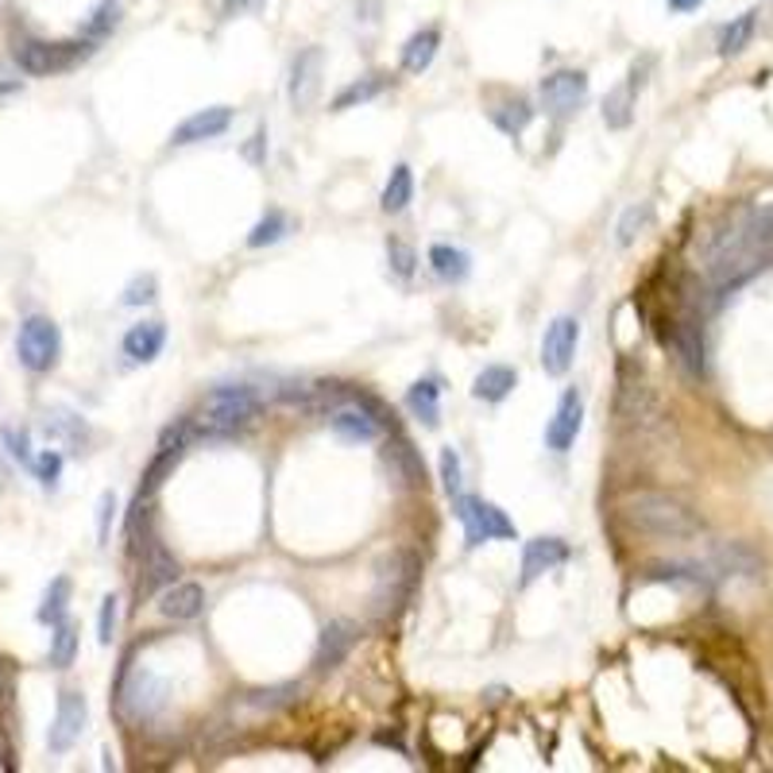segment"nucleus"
<instances>
[{"label": "nucleus", "instance_id": "f257e3e1", "mask_svg": "<svg viewBox=\"0 0 773 773\" xmlns=\"http://www.w3.org/2000/svg\"><path fill=\"white\" fill-rule=\"evenodd\" d=\"M623 518L634 530L650 533V538H661V541H689V538H700V530H704V522H700L689 507L669 496H658V491H639V496L627 499Z\"/></svg>", "mask_w": 773, "mask_h": 773}, {"label": "nucleus", "instance_id": "f03ea898", "mask_svg": "<svg viewBox=\"0 0 773 773\" xmlns=\"http://www.w3.org/2000/svg\"><path fill=\"white\" fill-rule=\"evenodd\" d=\"M16 356H20L23 368L35 372V376L51 372L54 364H59V356H62L59 325H54L51 317H43V314H31L28 322L20 325V333H16Z\"/></svg>", "mask_w": 773, "mask_h": 773}, {"label": "nucleus", "instance_id": "7ed1b4c3", "mask_svg": "<svg viewBox=\"0 0 773 773\" xmlns=\"http://www.w3.org/2000/svg\"><path fill=\"white\" fill-rule=\"evenodd\" d=\"M452 511H457L460 526H465V541L468 546H484V541H496V538H518L515 522L507 518V511H499L496 504H488V499L480 496H465L460 491L457 499H452Z\"/></svg>", "mask_w": 773, "mask_h": 773}, {"label": "nucleus", "instance_id": "20e7f679", "mask_svg": "<svg viewBox=\"0 0 773 773\" xmlns=\"http://www.w3.org/2000/svg\"><path fill=\"white\" fill-rule=\"evenodd\" d=\"M90 51H93L90 43H43V39H23V43L16 47V62H20L23 74L51 78V74H62V70H74Z\"/></svg>", "mask_w": 773, "mask_h": 773}, {"label": "nucleus", "instance_id": "39448f33", "mask_svg": "<svg viewBox=\"0 0 773 773\" xmlns=\"http://www.w3.org/2000/svg\"><path fill=\"white\" fill-rule=\"evenodd\" d=\"M260 410H263V398L252 387H217L205 395V421L217 434L248 426L252 418H260Z\"/></svg>", "mask_w": 773, "mask_h": 773}, {"label": "nucleus", "instance_id": "423d86ee", "mask_svg": "<svg viewBox=\"0 0 773 773\" xmlns=\"http://www.w3.org/2000/svg\"><path fill=\"white\" fill-rule=\"evenodd\" d=\"M538 98L549 116L565 121V116H572L588 101V74L584 70H557V74L541 78Z\"/></svg>", "mask_w": 773, "mask_h": 773}, {"label": "nucleus", "instance_id": "0eeeda50", "mask_svg": "<svg viewBox=\"0 0 773 773\" xmlns=\"http://www.w3.org/2000/svg\"><path fill=\"white\" fill-rule=\"evenodd\" d=\"M418 569H421V565H418V557H414L410 549H398V553H390L387 561L379 565V592H376L379 616L395 611L398 603L414 592V584H418Z\"/></svg>", "mask_w": 773, "mask_h": 773}, {"label": "nucleus", "instance_id": "6e6552de", "mask_svg": "<svg viewBox=\"0 0 773 773\" xmlns=\"http://www.w3.org/2000/svg\"><path fill=\"white\" fill-rule=\"evenodd\" d=\"M577 345H580V322L577 317H557L553 325L541 337V368L546 376H565L577 360Z\"/></svg>", "mask_w": 773, "mask_h": 773}, {"label": "nucleus", "instance_id": "1a4fd4ad", "mask_svg": "<svg viewBox=\"0 0 773 773\" xmlns=\"http://www.w3.org/2000/svg\"><path fill=\"white\" fill-rule=\"evenodd\" d=\"M85 723H90V704H85L82 692H62L59 696V712H54L51 735H47V746L54 754H67L70 746L82 739Z\"/></svg>", "mask_w": 773, "mask_h": 773}, {"label": "nucleus", "instance_id": "9d476101", "mask_svg": "<svg viewBox=\"0 0 773 773\" xmlns=\"http://www.w3.org/2000/svg\"><path fill=\"white\" fill-rule=\"evenodd\" d=\"M580 426H584V395L577 387H569L557 398V410L546 426V445L553 452H569V445L577 441Z\"/></svg>", "mask_w": 773, "mask_h": 773}, {"label": "nucleus", "instance_id": "9b49d317", "mask_svg": "<svg viewBox=\"0 0 773 773\" xmlns=\"http://www.w3.org/2000/svg\"><path fill=\"white\" fill-rule=\"evenodd\" d=\"M233 129V109L228 105H210V109H197L190 113L179 129L171 132V143L174 148H186V143H202V140H217Z\"/></svg>", "mask_w": 773, "mask_h": 773}, {"label": "nucleus", "instance_id": "f8f14e48", "mask_svg": "<svg viewBox=\"0 0 773 773\" xmlns=\"http://www.w3.org/2000/svg\"><path fill=\"white\" fill-rule=\"evenodd\" d=\"M182 452H186V426L179 429H166L163 441H159V452L151 457L148 472H143V484H140V499L155 496L159 488L166 484V476L174 472V465L182 460Z\"/></svg>", "mask_w": 773, "mask_h": 773}, {"label": "nucleus", "instance_id": "ddd939ff", "mask_svg": "<svg viewBox=\"0 0 773 773\" xmlns=\"http://www.w3.org/2000/svg\"><path fill=\"white\" fill-rule=\"evenodd\" d=\"M356 639H360V627H356L353 619H333V623H325L322 642H317V658H314L317 673H333V669L353 653Z\"/></svg>", "mask_w": 773, "mask_h": 773}, {"label": "nucleus", "instance_id": "4468645a", "mask_svg": "<svg viewBox=\"0 0 773 773\" xmlns=\"http://www.w3.org/2000/svg\"><path fill=\"white\" fill-rule=\"evenodd\" d=\"M322 47H306V51L294 59L291 67V105L294 109H309L322 93Z\"/></svg>", "mask_w": 773, "mask_h": 773}, {"label": "nucleus", "instance_id": "2eb2a0df", "mask_svg": "<svg viewBox=\"0 0 773 773\" xmlns=\"http://www.w3.org/2000/svg\"><path fill=\"white\" fill-rule=\"evenodd\" d=\"M205 611V588L197 580H174L159 596V616L171 623H190Z\"/></svg>", "mask_w": 773, "mask_h": 773}, {"label": "nucleus", "instance_id": "dca6fc26", "mask_svg": "<svg viewBox=\"0 0 773 773\" xmlns=\"http://www.w3.org/2000/svg\"><path fill=\"white\" fill-rule=\"evenodd\" d=\"M116 692H121V708L135 720H151L166 700V684L155 673H135V681L121 684Z\"/></svg>", "mask_w": 773, "mask_h": 773}, {"label": "nucleus", "instance_id": "f3484780", "mask_svg": "<svg viewBox=\"0 0 773 773\" xmlns=\"http://www.w3.org/2000/svg\"><path fill=\"white\" fill-rule=\"evenodd\" d=\"M569 561V541L561 538H533L522 549V584H533L541 572H553L557 565Z\"/></svg>", "mask_w": 773, "mask_h": 773}, {"label": "nucleus", "instance_id": "a211bd4d", "mask_svg": "<svg viewBox=\"0 0 773 773\" xmlns=\"http://www.w3.org/2000/svg\"><path fill=\"white\" fill-rule=\"evenodd\" d=\"M179 580V561L166 553V546L159 538H148V553H143V577L140 592H159V588Z\"/></svg>", "mask_w": 773, "mask_h": 773}, {"label": "nucleus", "instance_id": "6ab92c4d", "mask_svg": "<svg viewBox=\"0 0 773 773\" xmlns=\"http://www.w3.org/2000/svg\"><path fill=\"white\" fill-rule=\"evenodd\" d=\"M329 426H333V434H337L340 441H376V437L384 434V426H379V421L356 403L340 406V410L329 418Z\"/></svg>", "mask_w": 773, "mask_h": 773}, {"label": "nucleus", "instance_id": "aec40b11", "mask_svg": "<svg viewBox=\"0 0 773 773\" xmlns=\"http://www.w3.org/2000/svg\"><path fill=\"white\" fill-rule=\"evenodd\" d=\"M166 345V325L163 322H140L124 333V356L132 364H151Z\"/></svg>", "mask_w": 773, "mask_h": 773}, {"label": "nucleus", "instance_id": "412c9836", "mask_svg": "<svg viewBox=\"0 0 773 773\" xmlns=\"http://www.w3.org/2000/svg\"><path fill=\"white\" fill-rule=\"evenodd\" d=\"M669 340H673L677 360H681L692 376H700V372H704V333H700V325L692 322V317H681V322L673 325V337Z\"/></svg>", "mask_w": 773, "mask_h": 773}, {"label": "nucleus", "instance_id": "4be33fe9", "mask_svg": "<svg viewBox=\"0 0 773 773\" xmlns=\"http://www.w3.org/2000/svg\"><path fill=\"white\" fill-rule=\"evenodd\" d=\"M437 47H441V31H437V28L414 31V35L403 43V70H406V74H421V70L434 67Z\"/></svg>", "mask_w": 773, "mask_h": 773}, {"label": "nucleus", "instance_id": "5701e85b", "mask_svg": "<svg viewBox=\"0 0 773 773\" xmlns=\"http://www.w3.org/2000/svg\"><path fill=\"white\" fill-rule=\"evenodd\" d=\"M406 410L421 421V426L434 429L441 421V384L437 379H418L410 390H406Z\"/></svg>", "mask_w": 773, "mask_h": 773}, {"label": "nucleus", "instance_id": "b1692460", "mask_svg": "<svg viewBox=\"0 0 773 773\" xmlns=\"http://www.w3.org/2000/svg\"><path fill=\"white\" fill-rule=\"evenodd\" d=\"M390 85V74H364L356 78V82H348L345 90L333 98V113H348V109H360L368 105V101H376L379 93H384Z\"/></svg>", "mask_w": 773, "mask_h": 773}, {"label": "nucleus", "instance_id": "393cba45", "mask_svg": "<svg viewBox=\"0 0 773 773\" xmlns=\"http://www.w3.org/2000/svg\"><path fill=\"white\" fill-rule=\"evenodd\" d=\"M515 384H518L515 368H507V364H488V368L472 379V395L484 398V403H504L515 390Z\"/></svg>", "mask_w": 773, "mask_h": 773}, {"label": "nucleus", "instance_id": "a878e982", "mask_svg": "<svg viewBox=\"0 0 773 773\" xmlns=\"http://www.w3.org/2000/svg\"><path fill=\"white\" fill-rule=\"evenodd\" d=\"M429 267H434L437 278H445V283H465L468 271H472V260H468V252L452 248V244H434V248H429Z\"/></svg>", "mask_w": 773, "mask_h": 773}, {"label": "nucleus", "instance_id": "bb28decb", "mask_svg": "<svg viewBox=\"0 0 773 773\" xmlns=\"http://www.w3.org/2000/svg\"><path fill=\"white\" fill-rule=\"evenodd\" d=\"M47 434H51L54 441L70 445V449H82V445L90 441V426H85L82 414H74V410H51V414H47Z\"/></svg>", "mask_w": 773, "mask_h": 773}, {"label": "nucleus", "instance_id": "cd10ccee", "mask_svg": "<svg viewBox=\"0 0 773 773\" xmlns=\"http://www.w3.org/2000/svg\"><path fill=\"white\" fill-rule=\"evenodd\" d=\"M410 202H414V171L406 163H398L390 171L384 194H379V205H384V213H403Z\"/></svg>", "mask_w": 773, "mask_h": 773}, {"label": "nucleus", "instance_id": "c85d7f7f", "mask_svg": "<svg viewBox=\"0 0 773 773\" xmlns=\"http://www.w3.org/2000/svg\"><path fill=\"white\" fill-rule=\"evenodd\" d=\"M754 28H759V16H754V12L735 16V20L720 31V54H723V59H735V54L754 39Z\"/></svg>", "mask_w": 773, "mask_h": 773}, {"label": "nucleus", "instance_id": "c756f323", "mask_svg": "<svg viewBox=\"0 0 773 773\" xmlns=\"http://www.w3.org/2000/svg\"><path fill=\"white\" fill-rule=\"evenodd\" d=\"M70 592H74V584H70V577H59V580H51V588H47V596H43V603H39V623H47V627H54V623H62L67 619V603H70Z\"/></svg>", "mask_w": 773, "mask_h": 773}, {"label": "nucleus", "instance_id": "7c9ffc66", "mask_svg": "<svg viewBox=\"0 0 773 773\" xmlns=\"http://www.w3.org/2000/svg\"><path fill=\"white\" fill-rule=\"evenodd\" d=\"M294 228V221L286 217L283 210H271L267 217L256 221V228L248 233V248H267V244H278L286 233Z\"/></svg>", "mask_w": 773, "mask_h": 773}, {"label": "nucleus", "instance_id": "2f4dec72", "mask_svg": "<svg viewBox=\"0 0 773 773\" xmlns=\"http://www.w3.org/2000/svg\"><path fill=\"white\" fill-rule=\"evenodd\" d=\"M631 116H634V90L623 82L603 98V121H608V129H627Z\"/></svg>", "mask_w": 773, "mask_h": 773}, {"label": "nucleus", "instance_id": "473e14b6", "mask_svg": "<svg viewBox=\"0 0 773 773\" xmlns=\"http://www.w3.org/2000/svg\"><path fill=\"white\" fill-rule=\"evenodd\" d=\"M78 658V627L74 623H54V634H51V665L54 669H70Z\"/></svg>", "mask_w": 773, "mask_h": 773}, {"label": "nucleus", "instance_id": "72a5a7b5", "mask_svg": "<svg viewBox=\"0 0 773 773\" xmlns=\"http://www.w3.org/2000/svg\"><path fill=\"white\" fill-rule=\"evenodd\" d=\"M530 116H533V109L526 105V101H515V105H504V109H491V121L499 124L507 135H518L530 124Z\"/></svg>", "mask_w": 773, "mask_h": 773}, {"label": "nucleus", "instance_id": "f704fd0d", "mask_svg": "<svg viewBox=\"0 0 773 773\" xmlns=\"http://www.w3.org/2000/svg\"><path fill=\"white\" fill-rule=\"evenodd\" d=\"M298 700V684H275V689H256L248 696L252 708H267V712H275V708H286Z\"/></svg>", "mask_w": 773, "mask_h": 773}, {"label": "nucleus", "instance_id": "c9c22d12", "mask_svg": "<svg viewBox=\"0 0 773 773\" xmlns=\"http://www.w3.org/2000/svg\"><path fill=\"white\" fill-rule=\"evenodd\" d=\"M387 449H390V445H387ZM387 460L398 468V472H403L406 484H418V480H421V460L414 457V449H410L406 441H395V449L387 452Z\"/></svg>", "mask_w": 773, "mask_h": 773}, {"label": "nucleus", "instance_id": "e433bc0d", "mask_svg": "<svg viewBox=\"0 0 773 773\" xmlns=\"http://www.w3.org/2000/svg\"><path fill=\"white\" fill-rule=\"evenodd\" d=\"M437 465H441V488H445V496L449 499H457L460 491H465V480H460V457H457V449H441V460H437Z\"/></svg>", "mask_w": 773, "mask_h": 773}, {"label": "nucleus", "instance_id": "4c0bfd02", "mask_svg": "<svg viewBox=\"0 0 773 773\" xmlns=\"http://www.w3.org/2000/svg\"><path fill=\"white\" fill-rule=\"evenodd\" d=\"M116 20H121V4H116V0H101V8L93 12V20L85 23V35H90V39L109 35V31L116 28Z\"/></svg>", "mask_w": 773, "mask_h": 773}, {"label": "nucleus", "instance_id": "58836bf2", "mask_svg": "<svg viewBox=\"0 0 773 773\" xmlns=\"http://www.w3.org/2000/svg\"><path fill=\"white\" fill-rule=\"evenodd\" d=\"M650 225V205H631V210L623 213V221H619V244H634V236L642 233V228Z\"/></svg>", "mask_w": 773, "mask_h": 773}, {"label": "nucleus", "instance_id": "ea45409f", "mask_svg": "<svg viewBox=\"0 0 773 773\" xmlns=\"http://www.w3.org/2000/svg\"><path fill=\"white\" fill-rule=\"evenodd\" d=\"M31 472L39 476V484H43V488H54V484H59V476H62V457L54 449H43L35 460H31Z\"/></svg>", "mask_w": 773, "mask_h": 773}, {"label": "nucleus", "instance_id": "a19ab883", "mask_svg": "<svg viewBox=\"0 0 773 773\" xmlns=\"http://www.w3.org/2000/svg\"><path fill=\"white\" fill-rule=\"evenodd\" d=\"M155 291H159V283H155V275H135L129 286H124V306H148V302H155Z\"/></svg>", "mask_w": 773, "mask_h": 773}, {"label": "nucleus", "instance_id": "79ce46f5", "mask_svg": "<svg viewBox=\"0 0 773 773\" xmlns=\"http://www.w3.org/2000/svg\"><path fill=\"white\" fill-rule=\"evenodd\" d=\"M387 260L398 278H410L414 267H418V256H414V248L406 241H387Z\"/></svg>", "mask_w": 773, "mask_h": 773}, {"label": "nucleus", "instance_id": "37998d69", "mask_svg": "<svg viewBox=\"0 0 773 773\" xmlns=\"http://www.w3.org/2000/svg\"><path fill=\"white\" fill-rule=\"evenodd\" d=\"M116 619H121V600L116 596H105L101 600V616H98V639L101 642H113V634H116Z\"/></svg>", "mask_w": 773, "mask_h": 773}, {"label": "nucleus", "instance_id": "c03bdc74", "mask_svg": "<svg viewBox=\"0 0 773 773\" xmlns=\"http://www.w3.org/2000/svg\"><path fill=\"white\" fill-rule=\"evenodd\" d=\"M4 445H8V452H12L16 460H20V465H28L31 468V441H28V434H23V429H4Z\"/></svg>", "mask_w": 773, "mask_h": 773}, {"label": "nucleus", "instance_id": "a18cd8bd", "mask_svg": "<svg viewBox=\"0 0 773 773\" xmlns=\"http://www.w3.org/2000/svg\"><path fill=\"white\" fill-rule=\"evenodd\" d=\"M113 515H116V496H113V491H105V496H101V504H98V538H101V546L109 541V522H113Z\"/></svg>", "mask_w": 773, "mask_h": 773}, {"label": "nucleus", "instance_id": "49530a36", "mask_svg": "<svg viewBox=\"0 0 773 773\" xmlns=\"http://www.w3.org/2000/svg\"><path fill=\"white\" fill-rule=\"evenodd\" d=\"M669 8H673V12H696L700 4H704V0H665Z\"/></svg>", "mask_w": 773, "mask_h": 773}, {"label": "nucleus", "instance_id": "de8ad7c7", "mask_svg": "<svg viewBox=\"0 0 773 773\" xmlns=\"http://www.w3.org/2000/svg\"><path fill=\"white\" fill-rule=\"evenodd\" d=\"M0 770H12V746H8L4 731H0Z\"/></svg>", "mask_w": 773, "mask_h": 773}, {"label": "nucleus", "instance_id": "09e8293b", "mask_svg": "<svg viewBox=\"0 0 773 773\" xmlns=\"http://www.w3.org/2000/svg\"><path fill=\"white\" fill-rule=\"evenodd\" d=\"M248 4V0H225V16H233V12H241V8Z\"/></svg>", "mask_w": 773, "mask_h": 773}, {"label": "nucleus", "instance_id": "8fccbe9b", "mask_svg": "<svg viewBox=\"0 0 773 773\" xmlns=\"http://www.w3.org/2000/svg\"><path fill=\"white\" fill-rule=\"evenodd\" d=\"M16 90V82H0V98H4V93H12Z\"/></svg>", "mask_w": 773, "mask_h": 773}, {"label": "nucleus", "instance_id": "3c124183", "mask_svg": "<svg viewBox=\"0 0 773 773\" xmlns=\"http://www.w3.org/2000/svg\"><path fill=\"white\" fill-rule=\"evenodd\" d=\"M0 696H4V673H0Z\"/></svg>", "mask_w": 773, "mask_h": 773}, {"label": "nucleus", "instance_id": "603ef678", "mask_svg": "<svg viewBox=\"0 0 773 773\" xmlns=\"http://www.w3.org/2000/svg\"><path fill=\"white\" fill-rule=\"evenodd\" d=\"M0 480H4V468H0Z\"/></svg>", "mask_w": 773, "mask_h": 773}]
</instances>
